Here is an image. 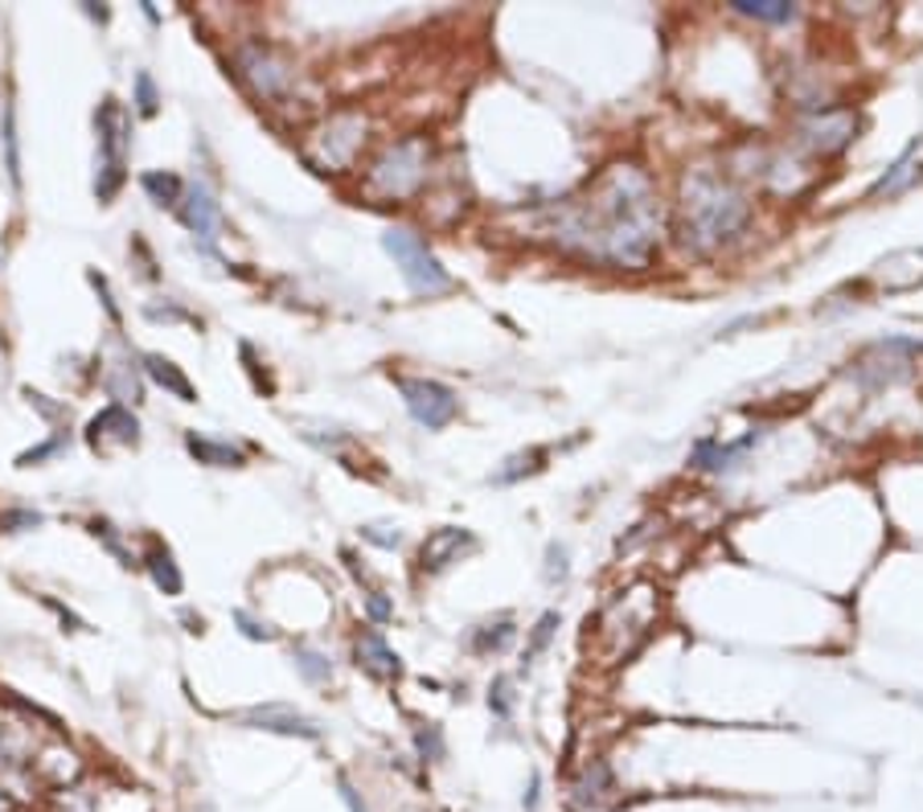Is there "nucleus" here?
<instances>
[{
	"label": "nucleus",
	"instance_id": "nucleus-37",
	"mask_svg": "<svg viewBox=\"0 0 923 812\" xmlns=\"http://www.w3.org/2000/svg\"><path fill=\"white\" fill-rule=\"evenodd\" d=\"M202 812H214V809H202Z\"/></svg>",
	"mask_w": 923,
	"mask_h": 812
},
{
	"label": "nucleus",
	"instance_id": "nucleus-15",
	"mask_svg": "<svg viewBox=\"0 0 923 812\" xmlns=\"http://www.w3.org/2000/svg\"><path fill=\"white\" fill-rule=\"evenodd\" d=\"M357 661L366 664L374 677H398V673H403V664H398V652H394L390 644L378 637V632H366V637L357 640Z\"/></svg>",
	"mask_w": 923,
	"mask_h": 812
},
{
	"label": "nucleus",
	"instance_id": "nucleus-32",
	"mask_svg": "<svg viewBox=\"0 0 923 812\" xmlns=\"http://www.w3.org/2000/svg\"><path fill=\"white\" fill-rule=\"evenodd\" d=\"M234 620L243 623V632H246V637H251V640H275V632H272V628H267V623H255V620H251V616H246V611H239Z\"/></svg>",
	"mask_w": 923,
	"mask_h": 812
},
{
	"label": "nucleus",
	"instance_id": "nucleus-35",
	"mask_svg": "<svg viewBox=\"0 0 923 812\" xmlns=\"http://www.w3.org/2000/svg\"><path fill=\"white\" fill-rule=\"evenodd\" d=\"M337 788H341V800L349 804V812H366V804L357 800V792H354V788H349V780H345V775H341V780H337Z\"/></svg>",
	"mask_w": 923,
	"mask_h": 812
},
{
	"label": "nucleus",
	"instance_id": "nucleus-36",
	"mask_svg": "<svg viewBox=\"0 0 923 812\" xmlns=\"http://www.w3.org/2000/svg\"><path fill=\"white\" fill-rule=\"evenodd\" d=\"M38 514H4L0 517V529H13V526H38Z\"/></svg>",
	"mask_w": 923,
	"mask_h": 812
},
{
	"label": "nucleus",
	"instance_id": "nucleus-24",
	"mask_svg": "<svg viewBox=\"0 0 923 812\" xmlns=\"http://www.w3.org/2000/svg\"><path fill=\"white\" fill-rule=\"evenodd\" d=\"M538 460H542V451L509 456V460H505V468H497V473H493V480H497V485H509V480H517L521 473H534V468H538Z\"/></svg>",
	"mask_w": 923,
	"mask_h": 812
},
{
	"label": "nucleus",
	"instance_id": "nucleus-19",
	"mask_svg": "<svg viewBox=\"0 0 923 812\" xmlns=\"http://www.w3.org/2000/svg\"><path fill=\"white\" fill-rule=\"evenodd\" d=\"M149 575H152V582L161 587L164 596H181V570H178V562H173V555L169 550H152L149 555Z\"/></svg>",
	"mask_w": 923,
	"mask_h": 812
},
{
	"label": "nucleus",
	"instance_id": "nucleus-3",
	"mask_svg": "<svg viewBox=\"0 0 923 812\" xmlns=\"http://www.w3.org/2000/svg\"><path fill=\"white\" fill-rule=\"evenodd\" d=\"M99 123V176H95V197L111 202L123 185V169H128V149H132V120L123 103L103 99V108L95 115Z\"/></svg>",
	"mask_w": 923,
	"mask_h": 812
},
{
	"label": "nucleus",
	"instance_id": "nucleus-10",
	"mask_svg": "<svg viewBox=\"0 0 923 812\" xmlns=\"http://www.w3.org/2000/svg\"><path fill=\"white\" fill-rule=\"evenodd\" d=\"M246 727L255 731H272V734H300V739H321V727L313 718H304L292 706H255L243 714Z\"/></svg>",
	"mask_w": 923,
	"mask_h": 812
},
{
	"label": "nucleus",
	"instance_id": "nucleus-31",
	"mask_svg": "<svg viewBox=\"0 0 923 812\" xmlns=\"http://www.w3.org/2000/svg\"><path fill=\"white\" fill-rule=\"evenodd\" d=\"M546 558H550V567H546V579H550V582L567 579V550H562V546H550V550H546Z\"/></svg>",
	"mask_w": 923,
	"mask_h": 812
},
{
	"label": "nucleus",
	"instance_id": "nucleus-12",
	"mask_svg": "<svg viewBox=\"0 0 923 812\" xmlns=\"http://www.w3.org/2000/svg\"><path fill=\"white\" fill-rule=\"evenodd\" d=\"M181 210V222H185V231L197 238L202 246H214L217 238V202L210 197V190H202V185H190V193H185V202H178Z\"/></svg>",
	"mask_w": 923,
	"mask_h": 812
},
{
	"label": "nucleus",
	"instance_id": "nucleus-29",
	"mask_svg": "<svg viewBox=\"0 0 923 812\" xmlns=\"http://www.w3.org/2000/svg\"><path fill=\"white\" fill-rule=\"evenodd\" d=\"M415 743H419V755L423 759H439L444 755V739H439V727H427V731L415 734Z\"/></svg>",
	"mask_w": 923,
	"mask_h": 812
},
{
	"label": "nucleus",
	"instance_id": "nucleus-4",
	"mask_svg": "<svg viewBox=\"0 0 923 812\" xmlns=\"http://www.w3.org/2000/svg\"><path fill=\"white\" fill-rule=\"evenodd\" d=\"M382 246L403 267V280H407V287L415 296H444V292H452L448 267L427 251V243H423L419 234L403 231V226H390V231L382 234Z\"/></svg>",
	"mask_w": 923,
	"mask_h": 812
},
{
	"label": "nucleus",
	"instance_id": "nucleus-8",
	"mask_svg": "<svg viewBox=\"0 0 923 812\" xmlns=\"http://www.w3.org/2000/svg\"><path fill=\"white\" fill-rule=\"evenodd\" d=\"M854 115L850 111H821L813 120L801 123V144L816 156H833L854 140Z\"/></svg>",
	"mask_w": 923,
	"mask_h": 812
},
{
	"label": "nucleus",
	"instance_id": "nucleus-7",
	"mask_svg": "<svg viewBox=\"0 0 923 812\" xmlns=\"http://www.w3.org/2000/svg\"><path fill=\"white\" fill-rule=\"evenodd\" d=\"M362 132H366V120H362V115H354V111L333 115V120L321 128V135H316L313 164H321V169H345V164L354 161V152L362 149V140H366Z\"/></svg>",
	"mask_w": 923,
	"mask_h": 812
},
{
	"label": "nucleus",
	"instance_id": "nucleus-17",
	"mask_svg": "<svg viewBox=\"0 0 923 812\" xmlns=\"http://www.w3.org/2000/svg\"><path fill=\"white\" fill-rule=\"evenodd\" d=\"M185 447H190L202 464H214V468H239V464H243V451H239V447L214 444V439H205V435H190Z\"/></svg>",
	"mask_w": 923,
	"mask_h": 812
},
{
	"label": "nucleus",
	"instance_id": "nucleus-25",
	"mask_svg": "<svg viewBox=\"0 0 923 812\" xmlns=\"http://www.w3.org/2000/svg\"><path fill=\"white\" fill-rule=\"evenodd\" d=\"M296 669L308 677V681H328V673H333V664H328L316 649H296Z\"/></svg>",
	"mask_w": 923,
	"mask_h": 812
},
{
	"label": "nucleus",
	"instance_id": "nucleus-21",
	"mask_svg": "<svg viewBox=\"0 0 923 812\" xmlns=\"http://www.w3.org/2000/svg\"><path fill=\"white\" fill-rule=\"evenodd\" d=\"M509 640H514V623L497 620V623H485V628H476L473 649L476 652H501V649H509Z\"/></svg>",
	"mask_w": 923,
	"mask_h": 812
},
{
	"label": "nucleus",
	"instance_id": "nucleus-14",
	"mask_svg": "<svg viewBox=\"0 0 923 812\" xmlns=\"http://www.w3.org/2000/svg\"><path fill=\"white\" fill-rule=\"evenodd\" d=\"M136 432H140V423H136V415L128 410V406H108L103 415H95L91 419V432H87V439H91V447H103L108 439H120V444H136Z\"/></svg>",
	"mask_w": 923,
	"mask_h": 812
},
{
	"label": "nucleus",
	"instance_id": "nucleus-28",
	"mask_svg": "<svg viewBox=\"0 0 923 812\" xmlns=\"http://www.w3.org/2000/svg\"><path fill=\"white\" fill-rule=\"evenodd\" d=\"M608 784V768H604V763H596V768H591V772L584 775V784H579V800H599L604 796V792H599V788Z\"/></svg>",
	"mask_w": 923,
	"mask_h": 812
},
{
	"label": "nucleus",
	"instance_id": "nucleus-16",
	"mask_svg": "<svg viewBox=\"0 0 923 812\" xmlns=\"http://www.w3.org/2000/svg\"><path fill=\"white\" fill-rule=\"evenodd\" d=\"M144 369H149V378L156 382V386H164L169 394H178L181 403H197V390H193L190 378H185V374H181V369L173 366L169 357H161V353H149V357H144Z\"/></svg>",
	"mask_w": 923,
	"mask_h": 812
},
{
	"label": "nucleus",
	"instance_id": "nucleus-26",
	"mask_svg": "<svg viewBox=\"0 0 923 812\" xmlns=\"http://www.w3.org/2000/svg\"><path fill=\"white\" fill-rule=\"evenodd\" d=\"M136 108L140 115H156V108H161V95H156V82H152L149 70L136 74Z\"/></svg>",
	"mask_w": 923,
	"mask_h": 812
},
{
	"label": "nucleus",
	"instance_id": "nucleus-20",
	"mask_svg": "<svg viewBox=\"0 0 923 812\" xmlns=\"http://www.w3.org/2000/svg\"><path fill=\"white\" fill-rule=\"evenodd\" d=\"M140 185H144V193H149L156 205L181 202V176H173V173H144L140 176Z\"/></svg>",
	"mask_w": 923,
	"mask_h": 812
},
{
	"label": "nucleus",
	"instance_id": "nucleus-5",
	"mask_svg": "<svg viewBox=\"0 0 923 812\" xmlns=\"http://www.w3.org/2000/svg\"><path fill=\"white\" fill-rule=\"evenodd\" d=\"M423 173H427V149H423V140L390 144L378 156V164L369 169V193L374 197H390V202L410 197L423 185Z\"/></svg>",
	"mask_w": 923,
	"mask_h": 812
},
{
	"label": "nucleus",
	"instance_id": "nucleus-13",
	"mask_svg": "<svg viewBox=\"0 0 923 812\" xmlns=\"http://www.w3.org/2000/svg\"><path fill=\"white\" fill-rule=\"evenodd\" d=\"M763 432L755 427V432H747L743 439H734V444H710V439H702V444L693 447V464L698 468H707V473H734L739 464H743V456L751 451V447L760 444Z\"/></svg>",
	"mask_w": 923,
	"mask_h": 812
},
{
	"label": "nucleus",
	"instance_id": "nucleus-2",
	"mask_svg": "<svg viewBox=\"0 0 923 812\" xmlns=\"http://www.w3.org/2000/svg\"><path fill=\"white\" fill-rule=\"evenodd\" d=\"M747 217H751L747 197L734 185H727L719 173L698 169L686 176V185H681V238H686V246L710 255L743 231Z\"/></svg>",
	"mask_w": 923,
	"mask_h": 812
},
{
	"label": "nucleus",
	"instance_id": "nucleus-23",
	"mask_svg": "<svg viewBox=\"0 0 923 812\" xmlns=\"http://www.w3.org/2000/svg\"><path fill=\"white\" fill-rule=\"evenodd\" d=\"M4 169L13 176V185L21 181V152H17V115L13 108H4Z\"/></svg>",
	"mask_w": 923,
	"mask_h": 812
},
{
	"label": "nucleus",
	"instance_id": "nucleus-1",
	"mask_svg": "<svg viewBox=\"0 0 923 812\" xmlns=\"http://www.w3.org/2000/svg\"><path fill=\"white\" fill-rule=\"evenodd\" d=\"M550 234L596 263L640 271L649 267L661 238V202L637 164H611L608 173L587 181L584 193L558 205Z\"/></svg>",
	"mask_w": 923,
	"mask_h": 812
},
{
	"label": "nucleus",
	"instance_id": "nucleus-9",
	"mask_svg": "<svg viewBox=\"0 0 923 812\" xmlns=\"http://www.w3.org/2000/svg\"><path fill=\"white\" fill-rule=\"evenodd\" d=\"M239 70H243V79L255 87V95L280 99L287 91V67L267 50V45H243V50H239Z\"/></svg>",
	"mask_w": 923,
	"mask_h": 812
},
{
	"label": "nucleus",
	"instance_id": "nucleus-18",
	"mask_svg": "<svg viewBox=\"0 0 923 812\" xmlns=\"http://www.w3.org/2000/svg\"><path fill=\"white\" fill-rule=\"evenodd\" d=\"M734 13L751 17V21H768V26H784L797 17V9L788 0H734Z\"/></svg>",
	"mask_w": 923,
	"mask_h": 812
},
{
	"label": "nucleus",
	"instance_id": "nucleus-34",
	"mask_svg": "<svg viewBox=\"0 0 923 812\" xmlns=\"http://www.w3.org/2000/svg\"><path fill=\"white\" fill-rule=\"evenodd\" d=\"M366 608H369V620H378V623H386V620H390V603H386V599H382V596H369V603H366Z\"/></svg>",
	"mask_w": 923,
	"mask_h": 812
},
{
	"label": "nucleus",
	"instance_id": "nucleus-6",
	"mask_svg": "<svg viewBox=\"0 0 923 812\" xmlns=\"http://www.w3.org/2000/svg\"><path fill=\"white\" fill-rule=\"evenodd\" d=\"M398 390H403V403H407L410 419L419 423V427H427V432H439V427H448V423L456 419V410H460L456 394H452L444 382L398 378Z\"/></svg>",
	"mask_w": 923,
	"mask_h": 812
},
{
	"label": "nucleus",
	"instance_id": "nucleus-33",
	"mask_svg": "<svg viewBox=\"0 0 923 812\" xmlns=\"http://www.w3.org/2000/svg\"><path fill=\"white\" fill-rule=\"evenodd\" d=\"M489 706L493 710H497V714H509V681H497V686H493V693H489Z\"/></svg>",
	"mask_w": 923,
	"mask_h": 812
},
{
	"label": "nucleus",
	"instance_id": "nucleus-22",
	"mask_svg": "<svg viewBox=\"0 0 923 812\" xmlns=\"http://www.w3.org/2000/svg\"><path fill=\"white\" fill-rule=\"evenodd\" d=\"M911 176H915V169H911V152H903L891 169H886V176H879L874 185H870V197H883V193H899L903 185H907Z\"/></svg>",
	"mask_w": 923,
	"mask_h": 812
},
{
	"label": "nucleus",
	"instance_id": "nucleus-27",
	"mask_svg": "<svg viewBox=\"0 0 923 812\" xmlns=\"http://www.w3.org/2000/svg\"><path fill=\"white\" fill-rule=\"evenodd\" d=\"M555 628H558V611H546L542 620L534 623V637H530V649H526V657H538V652L550 644V637H555Z\"/></svg>",
	"mask_w": 923,
	"mask_h": 812
},
{
	"label": "nucleus",
	"instance_id": "nucleus-30",
	"mask_svg": "<svg viewBox=\"0 0 923 812\" xmlns=\"http://www.w3.org/2000/svg\"><path fill=\"white\" fill-rule=\"evenodd\" d=\"M362 538L378 541V546H386V550H394V546L403 541V534H398V529H394V534H390V526H366V529H362Z\"/></svg>",
	"mask_w": 923,
	"mask_h": 812
},
{
	"label": "nucleus",
	"instance_id": "nucleus-11",
	"mask_svg": "<svg viewBox=\"0 0 923 812\" xmlns=\"http://www.w3.org/2000/svg\"><path fill=\"white\" fill-rule=\"evenodd\" d=\"M476 541H473V534L468 529H460V526H444V529H435L432 538L423 541V550H419V567L423 570H444V567H452V562H460V555H468Z\"/></svg>",
	"mask_w": 923,
	"mask_h": 812
}]
</instances>
